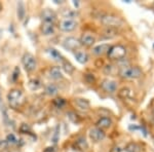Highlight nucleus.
Instances as JSON below:
<instances>
[{
	"mask_svg": "<svg viewBox=\"0 0 154 152\" xmlns=\"http://www.w3.org/2000/svg\"><path fill=\"white\" fill-rule=\"evenodd\" d=\"M53 104L57 107V108H63V107L65 106L66 102H65V100L62 99V98H57L54 100Z\"/></svg>",
	"mask_w": 154,
	"mask_h": 152,
	"instance_id": "28",
	"label": "nucleus"
},
{
	"mask_svg": "<svg viewBox=\"0 0 154 152\" xmlns=\"http://www.w3.org/2000/svg\"><path fill=\"white\" fill-rule=\"evenodd\" d=\"M102 88L107 93H115L117 89V82L112 79H105L102 82Z\"/></svg>",
	"mask_w": 154,
	"mask_h": 152,
	"instance_id": "9",
	"label": "nucleus"
},
{
	"mask_svg": "<svg viewBox=\"0 0 154 152\" xmlns=\"http://www.w3.org/2000/svg\"><path fill=\"white\" fill-rule=\"evenodd\" d=\"M67 116H68V118L70 119L72 123H78L79 121H80L79 117L77 116V114H75L74 112H71V111L68 112V113H67Z\"/></svg>",
	"mask_w": 154,
	"mask_h": 152,
	"instance_id": "29",
	"label": "nucleus"
},
{
	"mask_svg": "<svg viewBox=\"0 0 154 152\" xmlns=\"http://www.w3.org/2000/svg\"><path fill=\"white\" fill-rule=\"evenodd\" d=\"M112 124V120H111L109 117H101L98 121H97V128L100 129H109Z\"/></svg>",
	"mask_w": 154,
	"mask_h": 152,
	"instance_id": "12",
	"label": "nucleus"
},
{
	"mask_svg": "<svg viewBox=\"0 0 154 152\" xmlns=\"http://www.w3.org/2000/svg\"><path fill=\"white\" fill-rule=\"evenodd\" d=\"M43 152H57V149H56V147H54V146L46 147V148L43 150Z\"/></svg>",
	"mask_w": 154,
	"mask_h": 152,
	"instance_id": "32",
	"label": "nucleus"
},
{
	"mask_svg": "<svg viewBox=\"0 0 154 152\" xmlns=\"http://www.w3.org/2000/svg\"><path fill=\"white\" fill-rule=\"evenodd\" d=\"M76 146L78 147L79 149H81V150L86 149V148H88V143H86V140L83 138V137L77 139V140H76Z\"/></svg>",
	"mask_w": 154,
	"mask_h": 152,
	"instance_id": "23",
	"label": "nucleus"
},
{
	"mask_svg": "<svg viewBox=\"0 0 154 152\" xmlns=\"http://www.w3.org/2000/svg\"><path fill=\"white\" fill-rule=\"evenodd\" d=\"M126 151L128 152H140L141 148L139 145H137L136 143H131L128 144V146H126Z\"/></svg>",
	"mask_w": 154,
	"mask_h": 152,
	"instance_id": "27",
	"label": "nucleus"
},
{
	"mask_svg": "<svg viewBox=\"0 0 154 152\" xmlns=\"http://www.w3.org/2000/svg\"><path fill=\"white\" fill-rule=\"evenodd\" d=\"M25 12H26V11H25L24 4L22 3V2H19V4H18V17L21 21L25 18Z\"/></svg>",
	"mask_w": 154,
	"mask_h": 152,
	"instance_id": "25",
	"label": "nucleus"
},
{
	"mask_svg": "<svg viewBox=\"0 0 154 152\" xmlns=\"http://www.w3.org/2000/svg\"><path fill=\"white\" fill-rule=\"evenodd\" d=\"M76 27H77V22L73 18H70V17H67V18L61 20V22L59 24L60 30L64 32H71L73 30H75Z\"/></svg>",
	"mask_w": 154,
	"mask_h": 152,
	"instance_id": "6",
	"label": "nucleus"
},
{
	"mask_svg": "<svg viewBox=\"0 0 154 152\" xmlns=\"http://www.w3.org/2000/svg\"><path fill=\"white\" fill-rule=\"evenodd\" d=\"M22 64H23L25 70H26L27 72H29V73L35 71L36 68H37L36 58L30 53L24 54L23 58H22Z\"/></svg>",
	"mask_w": 154,
	"mask_h": 152,
	"instance_id": "3",
	"label": "nucleus"
},
{
	"mask_svg": "<svg viewBox=\"0 0 154 152\" xmlns=\"http://www.w3.org/2000/svg\"><path fill=\"white\" fill-rule=\"evenodd\" d=\"M19 74H20V70L18 68H16V70H14V80H16V78L18 77Z\"/></svg>",
	"mask_w": 154,
	"mask_h": 152,
	"instance_id": "33",
	"label": "nucleus"
},
{
	"mask_svg": "<svg viewBox=\"0 0 154 152\" xmlns=\"http://www.w3.org/2000/svg\"><path fill=\"white\" fill-rule=\"evenodd\" d=\"M118 34V30L116 28H111V27H107L103 32V37L106 39L114 38Z\"/></svg>",
	"mask_w": 154,
	"mask_h": 152,
	"instance_id": "17",
	"label": "nucleus"
},
{
	"mask_svg": "<svg viewBox=\"0 0 154 152\" xmlns=\"http://www.w3.org/2000/svg\"><path fill=\"white\" fill-rule=\"evenodd\" d=\"M119 74L122 78L125 79H136L142 75V71L139 67H123L120 69Z\"/></svg>",
	"mask_w": 154,
	"mask_h": 152,
	"instance_id": "2",
	"label": "nucleus"
},
{
	"mask_svg": "<svg viewBox=\"0 0 154 152\" xmlns=\"http://www.w3.org/2000/svg\"><path fill=\"white\" fill-rule=\"evenodd\" d=\"M20 131H21L23 134H27V133H29V132L31 131V129H30V126H28V124L23 123V124H22V126H21V129H20Z\"/></svg>",
	"mask_w": 154,
	"mask_h": 152,
	"instance_id": "30",
	"label": "nucleus"
},
{
	"mask_svg": "<svg viewBox=\"0 0 154 152\" xmlns=\"http://www.w3.org/2000/svg\"><path fill=\"white\" fill-rule=\"evenodd\" d=\"M62 68L64 69V71L68 74H72L74 71V67L69 63V62H66V61H63V65H62Z\"/></svg>",
	"mask_w": 154,
	"mask_h": 152,
	"instance_id": "24",
	"label": "nucleus"
},
{
	"mask_svg": "<svg viewBox=\"0 0 154 152\" xmlns=\"http://www.w3.org/2000/svg\"><path fill=\"white\" fill-rule=\"evenodd\" d=\"M59 140H60V126H57L56 129H54V135L51 136V142L54 144H57Z\"/></svg>",
	"mask_w": 154,
	"mask_h": 152,
	"instance_id": "26",
	"label": "nucleus"
},
{
	"mask_svg": "<svg viewBox=\"0 0 154 152\" xmlns=\"http://www.w3.org/2000/svg\"><path fill=\"white\" fill-rule=\"evenodd\" d=\"M74 56H75V59L77 60V62L80 64H85L86 62L88 61V54L85 53V51H80V49H78V51H75V54H74Z\"/></svg>",
	"mask_w": 154,
	"mask_h": 152,
	"instance_id": "16",
	"label": "nucleus"
},
{
	"mask_svg": "<svg viewBox=\"0 0 154 152\" xmlns=\"http://www.w3.org/2000/svg\"><path fill=\"white\" fill-rule=\"evenodd\" d=\"M109 48H110V45L104 43V44H100V45H97L93 48V53L96 54V56H102V54L108 53Z\"/></svg>",
	"mask_w": 154,
	"mask_h": 152,
	"instance_id": "15",
	"label": "nucleus"
},
{
	"mask_svg": "<svg viewBox=\"0 0 154 152\" xmlns=\"http://www.w3.org/2000/svg\"><path fill=\"white\" fill-rule=\"evenodd\" d=\"M63 45L68 51H78L79 46H80V42L74 37H68L64 40Z\"/></svg>",
	"mask_w": 154,
	"mask_h": 152,
	"instance_id": "7",
	"label": "nucleus"
},
{
	"mask_svg": "<svg viewBox=\"0 0 154 152\" xmlns=\"http://www.w3.org/2000/svg\"><path fill=\"white\" fill-rule=\"evenodd\" d=\"M1 9H2V6H1V4H0V11H1Z\"/></svg>",
	"mask_w": 154,
	"mask_h": 152,
	"instance_id": "34",
	"label": "nucleus"
},
{
	"mask_svg": "<svg viewBox=\"0 0 154 152\" xmlns=\"http://www.w3.org/2000/svg\"><path fill=\"white\" fill-rule=\"evenodd\" d=\"M7 101L11 108H19L24 104L25 102V96L24 93L21 89H11L8 94H7Z\"/></svg>",
	"mask_w": 154,
	"mask_h": 152,
	"instance_id": "1",
	"label": "nucleus"
},
{
	"mask_svg": "<svg viewBox=\"0 0 154 152\" xmlns=\"http://www.w3.org/2000/svg\"><path fill=\"white\" fill-rule=\"evenodd\" d=\"M74 104L79 110H82V111H86L89 109V102L88 100L82 99V98H76L74 100Z\"/></svg>",
	"mask_w": 154,
	"mask_h": 152,
	"instance_id": "11",
	"label": "nucleus"
},
{
	"mask_svg": "<svg viewBox=\"0 0 154 152\" xmlns=\"http://www.w3.org/2000/svg\"><path fill=\"white\" fill-rule=\"evenodd\" d=\"M49 77L54 80H60V79L63 78V72H62V69L60 67L56 66L51 68L49 70Z\"/></svg>",
	"mask_w": 154,
	"mask_h": 152,
	"instance_id": "13",
	"label": "nucleus"
},
{
	"mask_svg": "<svg viewBox=\"0 0 154 152\" xmlns=\"http://www.w3.org/2000/svg\"><path fill=\"white\" fill-rule=\"evenodd\" d=\"M28 86H29V88L31 89V91H37V89H39L42 86V82H41L40 79L33 78V79H31V80L29 81Z\"/></svg>",
	"mask_w": 154,
	"mask_h": 152,
	"instance_id": "20",
	"label": "nucleus"
},
{
	"mask_svg": "<svg viewBox=\"0 0 154 152\" xmlns=\"http://www.w3.org/2000/svg\"><path fill=\"white\" fill-rule=\"evenodd\" d=\"M101 22L107 27H111V28H117V27L122 25V20L119 17L114 16V14H105L101 17Z\"/></svg>",
	"mask_w": 154,
	"mask_h": 152,
	"instance_id": "4",
	"label": "nucleus"
},
{
	"mask_svg": "<svg viewBox=\"0 0 154 152\" xmlns=\"http://www.w3.org/2000/svg\"><path fill=\"white\" fill-rule=\"evenodd\" d=\"M153 113H154V109H153Z\"/></svg>",
	"mask_w": 154,
	"mask_h": 152,
	"instance_id": "35",
	"label": "nucleus"
},
{
	"mask_svg": "<svg viewBox=\"0 0 154 152\" xmlns=\"http://www.w3.org/2000/svg\"><path fill=\"white\" fill-rule=\"evenodd\" d=\"M89 138L94 142H101L105 139V133L98 128H93L89 129Z\"/></svg>",
	"mask_w": 154,
	"mask_h": 152,
	"instance_id": "8",
	"label": "nucleus"
},
{
	"mask_svg": "<svg viewBox=\"0 0 154 152\" xmlns=\"http://www.w3.org/2000/svg\"><path fill=\"white\" fill-rule=\"evenodd\" d=\"M59 93V88L57 84L54 83H48V85L45 86V94L48 96H51V97H54L56 95H58Z\"/></svg>",
	"mask_w": 154,
	"mask_h": 152,
	"instance_id": "19",
	"label": "nucleus"
},
{
	"mask_svg": "<svg viewBox=\"0 0 154 152\" xmlns=\"http://www.w3.org/2000/svg\"><path fill=\"white\" fill-rule=\"evenodd\" d=\"M6 141L11 142V143H16V142H17V139H16V137H14V135L11 134V135H8V136H7Z\"/></svg>",
	"mask_w": 154,
	"mask_h": 152,
	"instance_id": "31",
	"label": "nucleus"
},
{
	"mask_svg": "<svg viewBox=\"0 0 154 152\" xmlns=\"http://www.w3.org/2000/svg\"><path fill=\"white\" fill-rule=\"evenodd\" d=\"M131 96H133V92H131V89L128 88H123L120 92H119V97L125 100L131 99Z\"/></svg>",
	"mask_w": 154,
	"mask_h": 152,
	"instance_id": "22",
	"label": "nucleus"
},
{
	"mask_svg": "<svg viewBox=\"0 0 154 152\" xmlns=\"http://www.w3.org/2000/svg\"><path fill=\"white\" fill-rule=\"evenodd\" d=\"M41 18L43 23H51L54 24V21L57 20V14H54V11H53L51 9H44L43 11L41 12Z\"/></svg>",
	"mask_w": 154,
	"mask_h": 152,
	"instance_id": "10",
	"label": "nucleus"
},
{
	"mask_svg": "<svg viewBox=\"0 0 154 152\" xmlns=\"http://www.w3.org/2000/svg\"><path fill=\"white\" fill-rule=\"evenodd\" d=\"M41 31L44 35H51L54 33V25L51 23H42Z\"/></svg>",
	"mask_w": 154,
	"mask_h": 152,
	"instance_id": "18",
	"label": "nucleus"
},
{
	"mask_svg": "<svg viewBox=\"0 0 154 152\" xmlns=\"http://www.w3.org/2000/svg\"><path fill=\"white\" fill-rule=\"evenodd\" d=\"M107 54H108V58L110 60H121L125 57L126 49L125 46L120 45V44H118V45H113V46H110Z\"/></svg>",
	"mask_w": 154,
	"mask_h": 152,
	"instance_id": "5",
	"label": "nucleus"
},
{
	"mask_svg": "<svg viewBox=\"0 0 154 152\" xmlns=\"http://www.w3.org/2000/svg\"><path fill=\"white\" fill-rule=\"evenodd\" d=\"M48 54L51 56V58H53L54 61H58V62H63L64 59L62 57V54L59 53L57 49L54 48H48Z\"/></svg>",
	"mask_w": 154,
	"mask_h": 152,
	"instance_id": "21",
	"label": "nucleus"
},
{
	"mask_svg": "<svg viewBox=\"0 0 154 152\" xmlns=\"http://www.w3.org/2000/svg\"><path fill=\"white\" fill-rule=\"evenodd\" d=\"M95 42H96V39H95V37L91 35V34L86 33V34H83V35L81 36L80 44H82V45L91 46Z\"/></svg>",
	"mask_w": 154,
	"mask_h": 152,
	"instance_id": "14",
	"label": "nucleus"
}]
</instances>
